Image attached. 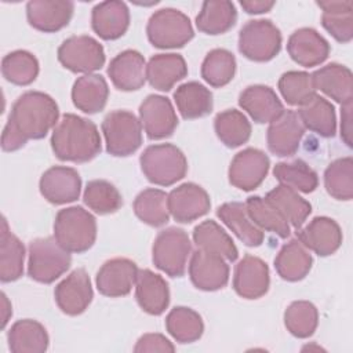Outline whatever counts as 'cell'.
Here are the masks:
<instances>
[{
	"instance_id": "cell-1",
	"label": "cell",
	"mask_w": 353,
	"mask_h": 353,
	"mask_svg": "<svg viewBox=\"0 0 353 353\" xmlns=\"http://www.w3.org/2000/svg\"><path fill=\"white\" fill-rule=\"evenodd\" d=\"M59 110L57 102L41 91H26L18 97L1 134V149L14 152L29 139H41L55 127Z\"/></svg>"
},
{
	"instance_id": "cell-2",
	"label": "cell",
	"mask_w": 353,
	"mask_h": 353,
	"mask_svg": "<svg viewBox=\"0 0 353 353\" xmlns=\"http://www.w3.org/2000/svg\"><path fill=\"white\" fill-rule=\"evenodd\" d=\"M51 148L62 161L85 163L99 154L102 143L98 128L91 120L66 113L52 131Z\"/></svg>"
},
{
	"instance_id": "cell-3",
	"label": "cell",
	"mask_w": 353,
	"mask_h": 353,
	"mask_svg": "<svg viewBox=\"0 0 353 353\" xmlns=\"http://www.w3.org/2000/svg\"><path fill=\"white\" fill-rule=\"evenodd\" d=\"M54 237L69 252H85L95 243L97 221L79 205L59 210L54 221Z\"/></svg>"
},
{
	"instance_id": "cell-4",
	"label": "cell",
	"mask_w": 353,
	"mask_h": 353,
	"mask_svg": "<svg viewBox=\"0 0 353 353\" xmlns=\"http://www.w3.org/2000/svg\"><path fill=\"white\" fill-rule=\"evenodd\" d=\"M139 163L148 181L159 186L174 185L188 172V160L183 152L172 143L148 146L141 154Z\"/></svg>"
},
{
	"instance_id": "cell-5",
	"label": "cell",
	"mask_w": 353,
	"mask_h": 353,
	"mask_svg": "<svg viewBox=\"0 0 353 353\" xmlns=\"http://www.w3.org/2000/svg\"><path fill=\"white\" fill-rule=\"evenodd\" d=\"M72 256L55 237H40L29 244L28 274L39 283L50 284L70 266Z\"/></svg>"
},
{
	"instance_id": "cell-6",
	"label": "cell",
	"mask_w": 353,
	"mask_h": 353,
	"mask_svg": "<svg viewBox=\"0 0 353 353\" xmlns=\"http://www.w3.org/2000/svg\"><path fill=\"white\" fill-rule=\"evenodd\" d=\"M190 254L192 243L188 233L175 226L161 230L152 247L154 266L171 277H182L185 274Z\"/></svg>"
},
{
	"instance_id": "cell-7",
	"label": "cell",
	"mask_w": 353,
	"mask_h": 353,
	"mask_svg": "<svg viewBox=\"0 0 353 353\" xmlns=\"http://www.w3.org/2000/svg\"><path fill=\"white\" fill-rule=\"evenodd\" d=\"M146 34L157 48H179L193 39L194 32L190 19L182 11L161 8L149 18Z\"/></svg>"
},
{
	"instance_id": "cell-8",
	"label": "cell",
	"mask_w": 353,
	"mask_h": 353,
	"mask_svg": "<svg viewBox=\"0 0 353 353\" xmlns=\"http://www.w3.org/2000/svg\"><path fill=\"white\" fill-rule=\"evenodd\" d=\"M106 150L112 156L124 157L138 150L142 143V125L128 110H113L102 121Z\"/></svg>"
},
{
	"instance_id": "cell-9",
	"label": "cell",
	"mask_w": 353,
	"mask_h": 353,
	"mask_svg": "<svg viewBox=\"0 0 353 353\" xmlns=\"http://www.w3.org/2000/svg\"><path fill=\"white\" fill-rule=\"evenodd\" d=\"M281 48L280 29L270 19L248 21L239 33V51L255 62L273 59Z\"/></svg>"
},
{
	"instance_id": "cell-10",
	"label": "cell",
	"mask_w": 353,
	"mask_h": 353,
	"mask_svg": "<svg viewBox=\"0 0 353 353\" xmlns=\"http://www.w3.org/2000/svg\"><path fill=\"white\" fill-rule=\"evenodd\" d=\"M58 61L73 73H91L101 69L105 63L102 44L91 36H72L59 46Z\"/></svg>"
},
{
	"instance_id": "cell-11",
	"label": "cell",
	"mask_w": 353,
	"mask_h": 353,
	"mask_svg": "<svg viewBox=\"0 0 353 353\" xmlns=\"http://www.w3.org/2000/svg\"><path fill=\"white\" fill-rule=\"evenodd\" d=\"M270 165L265 152L247 148L239 152L229 167V182L245 192L256 189L268 175Z\"/></svg>"
},
{
	"instance_id": "cell-12",
	"label": "cell",
	"mask_w": 353,
	"mask_h": 353,
	"mask_svg": "<svg viewBox=\"0 0 353 353\" xmlns=\"http://www.w3.org/2000/svg\"><path fill=\"white\" fill-rule=\"evenodd\" d=\"M139 121L149 139H163L175 131L178 117L168 98L148 95L139 106Z\"/></svg>"
},
{
	"instance_id": "cell-13",
	"label": "cell",
	"mask_w": 353,
	"mask_h": 353,
	"mask_svg": "<svg viewBox=\"0 0 353 353\" xmlns=\"http://www.w3.org/2000/svg\"><path fill=\"white\" fill-rule=\"evenodd\" d=\"M189 276L196 288L216 291L228 284L229 266L221 255L197 248L190 256Z\"/></svg>"
},
{
	"instance_id": "cell-14",
	"label": "cell",
	"mask_w": 353,
	"mask_h": 353,
	"mask_svg": "<svg viewBox=\"0 0 353 353\" xmlns=\"http://www.w3.org/2000/svg\"><path fill=\"white\" fill-rule=\"evenodd\" d=\"M168 211L176 222L189 223L210 211L208 193L193 182H186L172 189L167 197Z\"/></svg>"
},
{
	"instance_id": "cell-15",
	"label": "cell",
	"mask_w": 353,
	"mask_h": 353,
	"mask_svg": "<svg viewBox=\"0 0 353 353\" xmlns=\"http://www.w3.org/2000/svg\"><path fill=\"white\" fill-rule=\"evenodd\" d=\"M92 295L91 280L84 269H74L54 290L58 307L69 316L83 313L91 303Z\"/></svg>"
},
{
	"instance_id": "cell-16",
	"label": "cell",
	"mask_w": 353,
	"mask_h": 353,
	"mask_svg": "<svg viewBox=\"0 0 353 353\" xmlns=\"http://www.w3.org/2000/svg\"><path fill=\"white\" fill-rule=\"evenodd\" d=\"M305 127L294 110H284L277 119L270 121L266 134L268 149L280 157L292 156L301 143Z\"/></svg>"
},
{
	"instance_id": "cell-17",
	"label": "cell",
	"mask_w": 353,
	"mask_h": 353,
	"mask_svg": "<svg viewBox=\"0 0 353 353\" xmlns=\"http://www.w3.org/2000/svg\"><path fill=\"white\" fill-rule=\"evenodd\" d=\"M40 193L51 204H66L79 199L81 178L72 167L54 165L40 178Z\"/></svg>"
},
{
	"instance_id": "cell-18",
	"label": "cell",
	"mask_w": 353,
	"mask_h": 353,
	"mask_svg": "<svg viewBox=\"0 0 353 353\" xmlns=\"http://www.w3.org/2000/svg\"><path fill=\"white\" fill-rule=\"evenodd\" d=\"M137 263L128 258H113L106 261L97 273L98 291L110 298L130 294L137 280Z\"/></svg>"
},
{
	"instance_id": "cell-19",
	"label": "cell",
	"mask_w": 353,
	"mask_h": 353,
	"mask_svg": "<svg viewBox=\"0 0 353 353\" xmlns=\"http://www.w3.org/2000/svg\"><path fill=\"white\" fill-rule=\"evenodd\" d=\"M269 284V268L261 258L245 255L236 265L233 288L239 296L245 299H258L268 292Z\"/></svg>"
},
{
	"instance_id": "cell-20",
	"label": "cell",
	"mask_w": 353,
	"mask_h": 353,
	"mask_svg": "<svg viewBox=\"0 0 353 353\" xmlns=\"http://www.w3.org/2000/svg\"><path fill=\"white\" fill-rule=\"evenodd\" d=\"M298 240L314 254L328 256L342 244L339 225L328 216H316L305 228L296 229Z\"/></svg>"
},
{
	"instance_id": "cell-21",
	"label": "cell",
	"mask_w": 353,
	"mask_h": 353,
	"mask_svg": "<svg viewBox=\"0 0 353 353\" xmlns=\"http://www.w3.org/2000/svg\"><path fill=\"white\" fill-rule=\"evenodd\" d=\"M74 4L69 0H32L26 4V17L30 26L44 33H54L65 28Z\"/></svg>"
},
{
	"instance_id": "cell-22",
	"label": "cell",
	"mask_w": 353,
	"mask_h": 353,
	"mask_svg": "<svg viewBox=\"0 0 353 353\" xmlns=\"http://www.w3.org/2000/svg\"><path fill=\"white\" fill-rule=\"evenodd\" d=\"M330 50L328 41L312 28L295 30L287 41L290 57L303 68H313L323 63L328 58Z\"/></svg>"
},
{
	"instance_id": "cell-23",
	"label": "cell",
	"mask_w": 353,
	"mask_h": 353,
	"mask_svg": "<svg viewBox=\"0 0 353 353\" xmlns=\"http://www.w3.org/2000/svg\"><path fill=\"white\" fill-rule=\"evenodd\" d=\"M108 74L117 90H139L146 81V63L143 55L135 50H125L117 54L109 63Z\"/></svg>"
},
{
	"instance_id": "cell-24",
	"label": "cell",
	"mask_w": 353,
	"mask_h": 353,
	"mask_svg": "<svg viewBox=\"0 0 353 353\" xmlns=\"http://www.w3.org/2000/svg\"><path fill=\"white\" fill-rule=\"evenodd\" d=\"M130 25V11L125 3L110 0L98 3L91 12L92 30L103 40L121 37Z\"/></svg>"
},
{
	"instance_id": "cell-25",
	"label": "cell",
	"mask_w": 353,
	"mask_h": 353,
	"mask_svg": "<svg viewBox=\"0 0 353 353\" xmlns=\"http://www.w3.org/2000/svg\"><path fill=\"white\" fill-rule=\"evenodd\" d=\"M135 296L141 309L149 314L164 313L170 303L167 281L150 269H141L135 280Z\"/></svg>"
},
{
	"instance_id": "cell-26",
	"label": "cell",
	"mask_w": 353,
	"mask_h": 353,
	"mask_svg": "<svg viewBox=\"0 0 353 353\" xmlns=\"http://www.w3.org/2000/svg\"><path fill=\"white\" fill-rule=\"evenodd\" d=\"M239 105L259 124L270 123L284 112V106L273 88L262 84L247 87L239 97Z\"/></svg>"
},
{
	"instance_id": "cell-27",
	"label": "cell",
	"mask_w": 353,
	"mask_h": 353,
	"mask_svg": "<svg viewBox=\"0 0 353 353\" xmlns=\"http://www.w3.org/2000/svg\"><path fill=\"white\" fill-rule=\"evenodd\" d=\"M316 90H320L341 105L353 99V77L349 68L339 63H328L312 74Z\"/></svg>"
},
{
	"instance_id": "cell-28",
	"label": "cell",
	"mask_w": 353,
	"mask_h": 353,
	"mask_svg": "<svg viewBox=\"0 0 353 353\" xmlns=\"http://www.w3.org/2000/svg\"><path fill=\"white\" fill-rule=\"evenodd\" d=\"M188 74V66L179 54H156L146 65V79L159 91H170Z\"/></svg>"
},
{
	"instance_id": "cell-29",
	"label": "cell",
	"mask_w": 353,
	"mask_h": 353,
	"mask_svg": "<svg viewBox=\"0 0 353 353\" xmlns=\"http://www.w3.org/2000/svg\"><path fill=\"white\" fill-rule=\"evenodd\" d=\"M109 97V87L101 74L88 73L79 77L72 88L73 105L88 114L101 112Z\"/></svg>"
},
{
	"instance_id": "cell-30",
	"label": "cell",
	"mask_w": 353,
	"mask_h": 353,
	"mask_svg": "<svg viewBox=\"0 0 353 353\" xmlns=\"http://www.w3.org/2000/svg\"><path fill=\"white\" fill-rule=\"evenodd\" d=\"M14 353H43L48 349V334L43 324L32 319L15 321L7 335Z\"/></svg>"
},
{
	"instance_id": "cell-31",
	"label": "cell",
	"mask_w": 353,
	"mask_h": 353,
	"mask_svg": "<svg viewBox=\"0 0 353 353\" xmlns=\"http://www.w3.org/2000/svg\"><path fill=\"white\" fill-rule=\"evenodd\" d=\"M218 218L248 247H258L263 241V232L248 216L245 204L230 201L216 210Z\"/></svg>"
},
{
	"instance_id": "cell-32",
	"label": "cell",
	"mask_w": 353,
	"mask_h": 353,
	"mask_svg": "<svg viewBox=\"0 0 353 353\" xmlns=\"http://www.w3.org/2000/svg\"><path fill=\"white\" fill-rule=\"evenodd\" d=\"M313 258L309 250L299 241L291 240L281 247L274 258L279 276L287 281H299L310 272Z\"/></svg>"
},
{
	"instance_id": "cell-33",
	"label": "cell",
	"mask_w": 353,
	"mask_h": 353,
	"mask_svg": "<svg viewBox=\"0 0 353 353\" xmlns=\"http://www.w3.org/2000/svg\"><path fill=\"white\" fill-rule=\"evenodd\" d=\"M303 127L319 134L320 137L330 138L336 132L335 109L325 98L314 94L307 102L299 106L296 112Z\"/></svg>"
},
{
	"instance_id": "cell-34",
	"label": "cell",
	"mask_w": 353,
	"mask_h": 353,
	"mask_svg": "<svg viewBox=\"0 0 353 353\" xmlns=\"http://www.w3.org/2000/svg\"><path fill=\"white\" fill-rule=\"evenodd\" d=\"M174 101L181 116L186 120L207 116L214 106L211 91L199 81L181 84L174 92Z\"/></svg>"
},
{
	"instance_id": "cell-35",
	"label": "cell",
	"mask_w": 353,
	"mask_h": 353,
	"mask_svg": "<svg viewBox=\"0 0 353 353\" xmlns=\"http://www.w3.org/2000/svg\"><path fill=\"white\" fill-rule=\"evenodd\" d=\"M323 10V28L339 43H349L353 39V3L346 1H319Z\"/></svg>"
},
{
	"instance_id": "cell-36",
	"label": "cell",
	"mask_w": 353,
	"mask_h": 353,
	"mask_svg": "<svg viewBox=\"0 0 353 353\" xmlns=\"http://www.w3.org/2000/svg\"><path fill=\"white\" fill-rule=\"evenodd\" d=\"M25 247L10 230L6 218L1 219L0 236V280L10 283L18 280L23 273Z\"/></svg>"
},
{
	"instance_id": "cell-37",
	"label": "cell",
	"mask_w": 353,
	"mask_h": 353,
	"mask_svg": "<svg viewBox=\"0 0 353 353\" xmlns=\"http://www.w3.org/2000/svg\"><path fill=\"white\" fill-rule=\"evenodd\" d=\"M237 19V11L232 1H204L196 17V26L205 34H222L232 29Z\"/></svg>"
},
{
	"instance_id": "cell-38",
	"label": "cell",
	"mask_w": 353,
	"mask_h": 353,
	"mask_svg": "<svg viewBox=\"0 0 353 353\" xmlns=\"http://www.w3.org/2000/svg\"><path fill=\"white\" fill-rule=\"evenodd\" d=\"M265 199L269 200L295 229H301L312 212L310 203L301 197L296 190L283 183L272 189Z\"/></svg>"
},
{
	"instance_id": "cell-39",
	"label": "cell",
	"mask_w": 353,
	"mask_h": 353,
	"mask_svg": "<svg viewBox=\"0 0 353 353\" xmlns=\"http://www.w3.org/2000/svg\"><path fill=\"white\" fill-rule=\"evenodd\" d=\"M193 241L197 248L215 252L226 261L233 262L239 256V251L233 240L215 221L210 219L199 223L193 229Z\"/></svg>"
},
{
	"instance_id": "cell-40",
	"label": "cell",
	"mask_w": 353,
	"mask_h": 353,
	"mask_svg": "<svg viewBox=\"0 0 353 353\" xmlns=\"http://www.w3.org/2000/svg\"><path fill=\"white\" fill-rule=\"evenodd\" d=\"M250 219L262 230L272 232L281 239L290 236V223L283 214L265 197L251 196L245 201Z\"/></svg>"
},
{
	"instance_id": "cell-41",
	"label": "cell",
	"mask_w": 353,
	"mask_h": 353,
	"mask_svg": "<svg viewBox=\"0 0 353 353\" xmlns=\"http://www.w3.org/2000/svg\"><path fill=\"white\" fill-rule=\"evenodd\" d=\"M168 334L179 343H192L201 338L204 324L201 316L186 306H176L165 317Z\"/></svg>"
},
{
	"instance_id": "cell-42",
	"label": "cell",
	"mask_w": 353,
	"mask_h": 353,
	"mask_svg": "<svg viewBox=\"0 0 353 353\" xmlns=\"http://www.w3.org/2000/svg\"><path fill=\"white\" fill-rule=\"evenodd\" d=\"M214 128L216 137L228 148H237L245 143L251 137V124L244 113L236 109H228L215 116Z\"/></svg>"
},
{
	"instance_id": "cell-43",
	"label": "cell",
	"mask_w": 353,
	"mask_h": 353,
	"mask_svg": "<svg viewBox=\"0 0 353 353\" xmlns=\"http://www.w3.org/2000/svg\"><path fill=\"white\" fill-rule=\"evenodd\" d=\"M168 194L160 189L149 188L142 190L134 200L135 215L146 225L163 226L170 219Z\"/></svg>"
},
{
	"instance_id": "cell-44",
	"label": "cell",
	"mask_w": 353,
	"mask_h": 353,
	"mask_svg": "<svg viewBox=\"0 0 353 353\" xmlns=\"http://www.w3.org/2000/svg\"><path fill=\"white\" fill-rule=\"evenodd\" d=\"M273 174L280 183L302 193H312L319 185L316 171L303 160L277 163L273 168Z\"/></svg>"
},
{
	"instance_id": "cell-45",
	"label": "cell",
	"mask_w": 353,
	"mask_h": 353,
	"mask_svg": "<svg viewBox=\"0 0 353 353\" xmlns=\"http://www.w3.org/2000/svg\"><path fill=\"white\" fill-rule=\"evenodd\" d=\"M1 73L6 80L12 84L28 85L33 83L39 74V61L32 52L17 50L3 58Z\"/></svg>"
},
{
	"instance_id": "cell-46",
	"label": "cell",
	"mask_w": 353,
	"mask_h": 353,
	"mask_svg": "<svg viewBox=\"0 0 353 353\" xmlns=\"http://www.w3.org/2000/svg\"><path fill=\"white\" fill-rule=\"evenodd\" d=\"M83 200L90 210L99 215L113 214L123 205L117 188L105 179L90 181L84 189Z\"/></svg>"
},
{
	"instance_id": "cell-47",
	"label": "cell",
	"mask_w": 353,
	"mask_h": 353,
	"mask_svg": "<svg viewBox=\"0 0 353 353\" xmlns=\"http://www.w3.org/2000/svg\"><path fill=\"white\" fill-rule=\"evenodd\" d=\"M236 72L234 55L225 48L211 50L201 63V77L212 87H223Z\"/></svg>"
},
{
	"instance_id": "cell-48",
	"label": "cell",
	"mask_w": 353,
	"mask_h": 353,
	"mask_svg": "<svg viewBox=\"0 0 353 353\" xmlns=\"http://www.w3.org/2000/svg\"><path fill=\"white\" fill-rule=\"evenodd\" d=\"M324 186L330 196L336 200L353 197V160L342 157L334 160L324 171Z\"/></svg>"
},
{
	"instance_id": "cell-49",
	"label": "cell",
	"mask_w": 353,
	"mask_h": 353,
	"mask_svg": "<svg viewBox=\"0 0 353 353\" xmlns=\"http://www.w3.org/2000/svg\"><path fill=\"white\" fill-rule=\"evenodd\" d=\"M285 328L296 338H309L317 328L319 312L309 301H295L284 312Z\"/></svg>"
},
{
	"instance_id": "cell-50",
	"label": "cell",
	"mask_w": 353,
	"mask_h": 353,
	"mask_svg": "<svg viewBox=\"0 0 353 353\" xmlns=\"http://www.w3.org/2000/svg\"><path fill=\"white\" fill-rule=\"evenodd\" d=\"M279 90L284 101L292 106L303 105L316 94L312 74L298 70L283 73L279 80Z\"/></svg>"
},
{
	"instance_id": "cell-51",
	"label": "cell",
	"mask_w": 353,
	"mask_h": 353,
	"mask_svg": "<svg viewBox=\"0 0 353 353\" xmlns=\"http://www.w3.org/2000/svg\"><path fill=\"white\" fill-rule=\"evenodd\" d=\"M175 346L161 334H145L142 335L134 347V352H174Z\"/></svg>"
},
{
	"instance_id": "cell-52",
	"label": "cell",
	"mask_w": 353,
	"mask_h": 353,
	"mask_svg": "<svg viewBox=\"0 0 353 353\" xmlns=\"http://www.w3.org/2000/svg\"><path fill=\"white\" fill-rule=\"evenodd\" d=\"M341 138L349 148L352 146V101L343 103L341 109Z\"/></svg>"
},
{
	"instance_id": "cell-53",
	"label": "cell",
	"mask_w": 353,
	"mask_h": 353,
	"mask_svg": "<svg viewBox=\"0 0 353 353\" xmlns=\"http://www.w3.org/2000/svg\"><path fill=\"white\" fill-rule=\"evenodd\" d=\"M243 10L248 14H262L268 12L273 8L274 1H266V0H244L240 3Z\"/></svg>"
},
{
	"instance_id": "cell-54",
	"label": "cell",
	"mask_w": 353,
	"mask_h": 353,
	"mask_svg": "<svg viewBox=\"0 0 353 353\" xmlns=\"http://www.w3.org/2000/svg\"><path fill=\"white\" fill-rule=\"evenodd\" d=\"M1 307H3V310H1V314H3L1 316V327L4 328L7 325V323H8L10 316L12 314L11 305H10V302H8V299H7L4 292H1Z\"/></svg>"
}]
</instances>
